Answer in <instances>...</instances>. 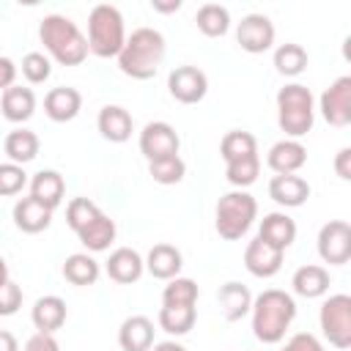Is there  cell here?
Here are the masks:
<instances>
[{
    "label": "cell",
    "mask_w": 351,
    "mask_h": 351,
    "mask_svg": "<svg viewBox=\"0 0 351 351\" xmlns=\"http://www.w3.org/2000/svg\"><path fill=\"white\" fill-rule=\"evenodd\" d=\"M104 271H107V277H110L112 282H118V285H132V282H137V280L143 277L145 261L140 258L137 250H132V247H118V250L110 252V258H107V263H104Z\"/></svg>",
    "instance_id": "cell-14"
},
{
    "label": "cell",
    "mask_w": 351,
    "mask_h": 351,
    "mask_svg": "<svg viewBox=\"0 0 351 351\" xmlns=\"http://www.w3.org/2000/svg\"><path fill=\"white\" fill-rule=\"evenodd\" d=\"M27 184V173L22 165H14V162H3L0 165V197H11V195H19Z\"/></svg>",
    "instance_id": "cell-40"
},
{
    "label": "cell",
    "mask_w": 351,
    "mask_h": 351,
    "mask_svg": "<svg viewBox=\"0 0 351 351\" xmlns=\"http://www.w3.org/2000/svg\"><path fill=\"white\" fill-rule=\"evenodd\" d=\"M258 239H263L266 244H271V247H277V250L285 252L296 241V222L285 211H271V214H266L261 219Z\"/></svg>",
    "instance_id": "cell-20"
},
{
    "label": "cell",
    "mask_w": 351,
    "mask_h": 351,
    "mask_svg": "<svg viewBox=\"0 0 351 351\" xmlns=\"http://www.w3.org/2000/svg\"><path fill=\"white\" fill-rule=\"evenodd\" d=\"M269 197L277 203V206H285V208H296V206H304L307 197H310V184L302 178V176H271L269 181Z\"/></svg>",
    "instance_id": "cell-18"
},
{
    "label": "cell",
    "mask_w": 351,
    "mask_h": 351,
    "mask_svg": "<svg viewBox=\"0 0 351 351\" xmlns=\"http://www.w3.org/2000/svg\"><path fill=\"white\" fill-rule=\"evenodd\" d=\"M318 324L329 346L335 348H348L351 346V296L348 293H335L324 299Z\"/></svg>",
    "instance_id": "cell-7"
},
{
    "label": "cell",
    "mask_w": 351,
    "mask_h": 351,
    "mask_svg": "<svg viewBox=\"0 0 351 351\" xmlns=\"http://www.w3.org/2000/svg\"><path fill=\"white\" fill-rule=\"evenodd\" d=\"M22 351H60V343L55 340V335H47V332H36L27 337L25 348Z\"/></svg>",
    "instance_id": "cell-43"
},
{
    "label": "cell",
    "mask_w": 351,
    "mask_h": 351,
    "mask_svg": "<svg viewBox=\"0 0 351 351\" xmlns=\"http://www.w3.org/2000/svg\"><path fill=\"white\" fill-rule=\"evenodd\" d=\"M22 307V288L8 280L5 285H0V315H14Z\"/></svg>",
    "instance_id": "cell-41"
},
{
    "label": "cell",
    "mask_w": 351,
    "mask_h": 351,
    "mask_svg": "<svg viewBox=\"0 0 351 351\" xmlns=\"http://www.w3.org/2000/svg\"><path fill=\"white\" fill-rule=\"evenodd\" d=\"M200 296V288L189 277H173L167 280L162 291V307H195Z\"/></svg>",
    "instance_id": "cell-32"
},
{
    "label": "cell",
    "mask_w": 351,
    "mask_h": 351,
    "mask_svg": "<svg viewBox=\"0 0 351 351\" xmlns=\"http://www.w3.org/2000/svg\"><path fill=\"white\" fill-rule=\"evenodd\" d=\"M335 173L343 178V181H351V148H340L337 156H335Z\"/></svg>",
    "instance_id": "cell-44"
},
{
    "label": "cell",
    "mask_w": 351,
    "mask_h": 351,
    "mask_svg": "<svg viewBox=\"0 0 351 351\" xmlns=\"http://www.w3.org/2000/svg\"><path fill=\"white\" fill-rule=\"evenodd\" d=\"M154 321L148 315H129L118 329V346L123 351H151L154 346Z\"/></svg>",
    "instance_id": "cell-19"
},
{
    "label": "cell",
    "mask_w": 351,
    "mask_h": 351,
    "mask_svg": "<svg viewBox=\"0 0 351 351\" xmlns=\"http://www.w3.org/2000/svg\"><path fill=\"white\" fill-rule=\"evenodd\" d=\"M197 321L195 307H162L159 310V326L167 335H186Z\"/></svg>",
    "instance_id": "cell-35"
},
{
    "label": "cell",
    "mask_w": 351,
    "mask_h": 351,
    "mask_svg": "<svg viewBox=\"0 0 351 351\" xmlns=\"http://www.w3.org/2000/svg\"><path fill=\"white\" fill-rule=\"evenodd\" d=\"M217 299H219V307H222V313H225L228 321H241V318L250 313V307H252V293H250V288L241 285V282H236V280L225 282V285L219 288Z\"/></svg>",
    "instance_id": "cell-29"
},
{
    "label": "cell",
    "mask_w": 351,
    "mask_h": 351,
    "mask_svg": "<svg viewBox=\"0 0 351 351\" xmlns=\"http://www.w3.org/2000/svg\"><path fill=\"white\" fill-rule=\"evenodd\" d=\"M236 41L244 52L261 55L274 44V25L266 14H247L236 27Z\"/></svg>",
    "instance_id": "cell-12"
},
{
    "label": "cell",
    "mask_w": 351,
    "mask_h": 351,
    "mask_svg": "<svg viewBox=\"0 0 351 351\" xmlns=\"http://www.w3.org/2000/svg\"><path fill=\"white\" fill-rule=\"evenodd\" d=\"M280 351H324V343L310 332H296Z\"/></svg>",
    "instance_id": "cell-42"
},
{
    "label": "cell",
    "mask_w": 351,
    "mask_h": 351,
    "mask_svg": "<svg viewBox=\"0 0 351 351\" xmlns=\"http://www.w3.org/2000/svg\"><path fill=\"white\" fill-rule=\"evenodd\" d=\"M219 154L228 162H239V159H247V156H258V140L250 134V132H241V129H233L222 137L219 143Z\"/></svg>",
    "instance_id": "cell-34"
},
{
    "label": "cell",
    "mask_w": 351,
    "mask_h": 351,
    "mask_svg": "<svg viewBox=\"0 0 351 351\" xmlns=\"http://www.w3.org/2000/svg\"><path fill=\"white\" fill-rule=\"evenodd\" d=\"M38 38L49 58L60 66H80L88 58V41L82 30L63 14H47L38 25Z\"/></svg>",
    "instance_id": "cell-3"
},
{
    "label": "cell",
    "mask_w": 351,
    "mask_h": 351,
    "mask_svg": "<svg viewBox=\"0 0 351 351\" xmlns=\"http://www.w3.org/2000/svg\"><path fill=\"white\" fill-rule=\"evenodd\" d=\"M101 274V266L93 255L88 252H74L66 258L63 263V277L71 282V285H93Z\"/></svg>",
    "instance_id": "cell-31"
},
{
    "label": "cell",
    "mask_w": 351,
    "mask_h": 351,
    "mask_svg": "<svg viewBox=\"0 0 351 351\" xmlns=\"http://www.w3.org/2000/svg\"><path fill=\"white\" fill-rule=\"evenodd\" d=\"M151 8L159 14H173L181 8V0H151Z\"/></svg>",
    "instance_id": "cell-46"
},
{
    "label": "cell",
    "mask_w": 351,
    "mask_h": 351,
    "mask_svg": "<svg viewBox=\"0 0 351 351\" xmlns=\"http://www.w3.org/2000/svg\"><path fill=\"white\" fill-rule=\"evenodd\" d=\"M14 80H16V66H14V60L5 58V55H0V88H3V90L11 88Z\"/></svg>",
    "instance_id": "cell-45"
},
{
    "label": "cell",
    "mask_w": 351,
    "mask_h": 351,
    "mask_svg": "<svg viewBox=\"0 0 351 351\" xmlns=\"http://www.w3.org/2000/svg\"><path fill=\"white\" fill-rule=\"evenodd\" d=\"M277 123L288 140L304 137L315 123V99L307 85L291 82L277 90Z\"/></svg>",
    "instance_id": "cell-4"
},
{
    "label": "cell",
    "mask_w": 351,
    "mask_h": 351,
    "mask_svg": "<svg viewBox=\"0 0 351 351\" xmlns=\"http://www.w3.org/2000/svg\"><path fill=\"white\" fill-rule=\"evenodd\" d=\"M167 90L181 104H197L208 93V77L197 66H176L167 77Z\"/></svg>",
    "instance_id": "cell-10"
},
{
    "label": "cell",
    "mask_w": 351,
    "mask_h": 351,
    "mask_svg": "<svg viewBox=\"0 0 351 351\" xmlns=\"http://www.w3.org/2000/svg\"><path fill=\"white\" fill-rule=\"evenodd\" d=\"M11 277H8V263L3 261V255H0V285H5Z\"/></svg>",
    "instance_id": "cell-49"
},
{
    "label": "cell",
    "mask_w": 351,
    "mask_h": 351,
    "mask_svg": "<svg viewBox=\"0 0 351 351\" xmlns=\"http://www.w3.org/2000/svg\"><path fill=\"white\" fill-rule=\"evenodd\" d=\"M184 266V258H181V250L173 247V244H154L148 250V258H145V269L151 277L156 280H173L178 277Z\"/></svg>",
    "instance_id": "cell-24"
},
{
    "label": "cell",
    "mask_w": 351,
    "mask_h": 351,
    "mask_svg": "<svg viewBox=\"0 0 351 351\" xmlns=\"http://www.w3.org/2000/svg\"><path fill=\"white\" fill-rule=\"evenodd\" d=\"M49 222H52V211L38 200H33L30 195L14 203V225L22 233H41L49 228Z\"/></svg>",
    "instance_id": "cell-26"
},
{
    "label": "cell",
    "mask_w": 351,
    "mask_h": 351,
    "mask_svg": "<svg viewBox=\"0 0 351 351\" xmlns=\"http://www.w3.org/2000/svg\"><path fill=\"white\" fill-rule=\"evenodd\" d=\"M151 351H186V348L181 343H176V340H165V343H154Z\"/></svg>",
    "instance_id": "cell-48"
},
{
    "label": "cell",
    "mask_w": 351,
    "mask_h": 351,
    "mask_svg": "<svg viewBox=\"0 0 351 351\" xmlns=\"http://www.w3.org/2000/svg\"><path fill=\"white\" fill-rule=\"evenodd\" d=\"M148 173H151V178H154L156 184L170 186V184L184 181V176H186V165H184V159L176 154V156H165V159H154V162H148Z\"/></svg>",
    "instance_id": "cell-36"
},
{
    "label": "cell",
    "mask_w": 351,
    "mask_h": 351,
    "mask_svg": "<svg viewBox=\"0 0 351 351\" xmlns=\"http://www.w3.org/2000/svg\"><path fill=\"white\" fill-rule=\"evenodd\" d=\"M165 36L154 27H137L118 52V69L132 80H151L165 60Z\"/></svg>",
    "instance_id": "cell-2"
},
{
    "label": "cell",
    "mask_w": 351,
    "mask_h": 351,
    "mask_svg": "<svg viewBox=\"0 0 351 351\" xmlns=\"http://www.w3.org/2000/svg\"><path fill=\"white\" fill-rule=\"evenodd\" d=\"M30 321L38 332H47V335H55L63 324H66V302L55 293H47V296H38L33 302V310H30Z\"/></svg>",
    "instance_id": "cell-21"
},
{
    "label": "cell",
    "mask_w": 351,
    "mask_h": 351,
    "mask_svg": "<svg viewBox=\"0 0 351 351\" xmlns=\"http://www.w3.org/2000/svg\"><path fill=\"white\" fill-rule=\"evenodd\" d=\"M101 214V208L93 203V200H88V197H74L69 206H66V222H69V228L77 233L80 228H85L90 219H96Z\"/></svg>",
    "instance_id": "cell-38"
},
{
    "label": "cell",
    "mask_w": 351,
    "mask_h": 351,
    "mask_svg": "<svg viewBox=\"0 0 351 351\" xmlns=\"http://www.w3.org/2000/svg\"><path fill=\"white\" fill-rule=\"evenodd\" d=\"M88 52H93L96 58H118V52L123 49L126 41V27H123V16L115 5L110 3H99L90 8L88 16Z\"/></svg>",
    "instance_id": "cell-5"
},
{
    "label": "cell",
    "mask_w": 351,
    "mask_h": 351,
    "mask_svg": "<svg viewBox=\"0 0 351 351\" xmlns=\"http://www.w3.org/2000/svg\"><path fill=\"white\" fill-rule=\"evenodd\" d=\"M258 173H261V156H247V159H239V162H228L225 165V178L236 189H244V186L255 184L258 181Z\"/></svg>",
    "instance_id": "cell-37"
},
{
    "label": "cell",
    "mask_w": 351,
    "mask_h": 351,
    "mask_svg": "<svg viewBox=\"0 0 351 351\" xmlns=\"http://www.w3.org/2000/svg\"><path fill=\"white\" fill-rule=\"evenodd\" d=\"M63 195H66V181L58 170H38L30 178V197L47 206L49 211H55L63 203Z\"/></svg>",
    "instance_id": "cell-22"
},
{
    "label": "cell",
    "mask_w": 351,
    "mask_h": 351,
    "mask_svg": "<svg viewBox=\"0 0 351 351\" xmlns=\"http://www.w3.org/2000/svg\"><path fill=\"white\" fill-rule=\"evenodd\" d=\"M82 110V93L77 88H52L47 96H44V112L49 115V121L55 123H66V121H74Z\"/></svg>",
    "instance_id": "cell-16"
},
{
    "label": "cell",
    "mask_w": 351,
    "mask_h": 351,
    "mask_svg": "<svg viewBox=\"0 0 351 351\" xmlns=\"http://www.w3.org/2000/svg\"><path fill=\"white\" fill-rule=\"evenodd\" d=\"M318 110L324 121L335 129L351 123V77H337L318 99Z\"/></svg>",
    "instance_id": "cell-9"
},
{
    "label": "cell",
    "mask_w": 351,
    "mask_h": 351,
    "mask_svg": "<svg viewBox=\"0 0 351 351\" xmlns=\"http://www.w3.org/2000/svg\"><path fill=\"white\" fill-rule=\"evenodd\" d=\"M195 25H197V30L203 36L219 38V36H225L230 30V14L219 3H203L197 8V14H195Z\"/></svg>",
    "instance_id": "cell-30"
},
{
    "label": "cell",
    "mask_w": 351,
    "mask_h": 351,
    "mask_svg": "<svg viewBox=\"0 0 351 351\" xmlns=\"http://www.w3.org/2000/svg\"><path fill=\"white\" fill-rule=\"evenodd\" d=\"M318 255L329 266H343L351 258V225L346 219H332L318 230Z\"/></svg>",
    "instance_id": "cell-8"
},
{
    "label": "cell",
    "mask_w": 351,
    "mask_h": 351,
    "mask_svg": "<svg viewBox=\"0 0 351 351\" xmlns=\"http://www.w3.org/2000/svg\"><path fill=\"white\" fill-rule=\"evenodd\" d=\"M77 239H80V244H82L88 252H104V250H110V244L115 241V219H110V217L101 211L96 219H90L85 228L77 230Z\"/></svg>",
    "instance_id": "cell-27"
},
{
    "label": "cell",
    "mask_w": 351,
    "mask_h": 351,
    "mask_svg": "<svg viewBox=\"0 0 351 351\" xmlns=\"http://www.w3.org/2000/svg\"><path fill=\"white\" fill-rule=\"evenodd\" d=\"M329 271L318 263H307V266H299L291 277V285H293V293L302 296V299H318L329 291Z\"/></svg>",
    "instance_id": "cell-25"
},
{
    "label": "cell",
    "mask_w": 351,
    "mask_h": 351,
    "mask_svg": "<svg viewBox=\"0 0 351 351\" xmlns=\"http://www.w3.org/2000/svg\"><path fill=\"white\" fill-rule=\"evenodd\" d=\"M0 351H19L16 337L11 332H5V329H0Z\"/></svg>",
    "instance_id": "cell-47"
},
{
    "label": "cell",
    "mask_w": 351,
    "mask_h": 351,
    "mask_svg": "<svg viewBox=\"0 0 351 351\" xmlns=\"http://www.w3.org/2000/svg\"><path fill=\"white\" fill-rule=\"evenodd\" d=\"M310 58H307V49L302 44H280L274 49V69L282 74V77H299L304 69H307Z\"/></svg>",
    "instance_id": "cell-33"
},
{
    "label": "cell",
    "mask_w": 351,
    "mask_h": 351,
    "mask_svg": "<svg viewBox=\"0 0 351 351\" xmlns=\"http://www.w3.org/2000/svg\"><path fill=\"white\" fill-rule=\"evenodd\" d=\"M255 217H258L255 197L250 192H244V189H233V192H225L217 200L214 228L225 241H236L252 228Z\"/></svg>",
    "instance_id": "cell-6"
},
{
    "label": "cell",
    "mask_w": 351,
    "mask_h": 351,
    "mask_svg": "<svg viewBox=\"0 0 351 351\" xmlns=\"http://www.w3.org/2000/svg\"><path fill=\"white\" fill-rule=\"evenodd\" d=\"M52 74V63L44 52H27L22 58V77L30 82V85H41L47 82Z\"/></svg>",
    "instance_id": "cell-39"
},
{
    "label": "cell",
    "mask_w": 351,
    "mask_h": 351,
    "mask_svg": "<svg viewBox=\"0 0 351 351\" xmlns=\"http://www.w3.org/2000/svg\"><path fill=\"white\" fill-rule=\"evenodd\" d=\"M307 162V148L299 143V140H280L269 148V156H266V165L277 173V176H293L304 167Z\"/></svg>",
    "instance_id": "cell-15"
},
{
    "label": "cell",
    "mask_w": 351,
    "mask_h": 351,
    "mask_svg": "<svg viewBox=\"0 0 351 351\" xmlns=\"http://www.w3.org/2000/svg\"><path fill=\"white\" fill-rule=\"evenodd\" d=\"M38 148H41V140H38V134L30 132V129H14V132H8L5 140H3V151H5L8 162H14V165H27V162H33V159L38 156Z\"/></svg>",
    "instance_id": "cell-28"
},
{
    "label": "cell",
    "mask_w": 351,
    "mask_h": 351,
    "mask_svg": "<svg viewBox=\"0 0 351 351\" xmlns=\"http://www.w3.org/2000/svg\"><path fill=\"white\" fill-rule=\"evenodd\" d=\"M0 110L5 115V121L11 123H25L30 121V115L36 112V93L25 85H11L3 90V99H0Z\"/></svg>",
    "instance_id": "cell-23"
},
{
    "label": "cell",
    "mask_w": 351,
    "mask_h": 351,
    "mask_svg": "<svg viewBox=\"0 0 351 351\" xmlns=\"http://www.w3.org/2000/svg\"><path fill=\"white\" fill-rule=\"evenodd\" d=\"M282 258H285L282 250L266 244V241L258 239V236H255V239L247 244V250H244V266H247V271H250L252 277H261V280L274 277V274L282 269Z\"/></svg>",
    "instance_id": "cell-13"
},
{
    "label": "cell",
    "mask_w": 351,
    "mask_h": 351,
    "mask_svg": "<svg viewBox=\"0 0 351 351\" xmlns=\"http://www.w3.org/2000/svg\"><path fill=\"white\" fill-rule=\"evenodd\" d=\"M96 126H99L101 137L110 143H126L134 132V121H132L129 110H123L121 104H104L99 110Z\"/></svg>",
    "instance_id": "cell-17"
},
{
    "label": "cell",
    "mask_w": 351,
    "mask_h": 351,
    "mask_svg": "<svg viewBox=\"0 0 351 351\" xmlns=\"http://www.w3.org/2000/svg\"><path fill=\"white\" fill-rule=\"evenodd\" d=\"M178 145H181L178 132L167 121H151L140 132V151H143V156L148 162L165 159V156H176Z\"/></svg>",
    "instance_id": "cell-11"
},
{
    "label": "cell",
    "mask_w": 351,
    "mask_h": 351,
    "mask_svg": "<svg viewBox=\"0 0 351 351\" xmlns=\"http://www.w3.org/2000/svg\"><path fill=\"white\" fill-rule=\"evenodd\" d=\"M250 313H252V335L261 343L274 346L291 329V324L296 318V302L291 293H285L280 288H266L258 296H252Z\"/></svg>",
    "instance_id": "cell-1"
}]
</instances>
